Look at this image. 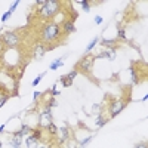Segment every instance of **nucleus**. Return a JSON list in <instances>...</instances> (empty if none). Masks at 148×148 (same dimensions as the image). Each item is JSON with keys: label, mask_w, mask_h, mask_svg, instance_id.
Listing matches in <instances>:
<instances>
[{"label": "nucleus", "mask_w": 148, "mask_h": 148, "mask_svg": "<svg viewBox=\"0 0 148 148\" xmlns=\"http://www.w3.org/2000/svg\"><path fill=\"white\" fill-rule=\"evenodd\" d=\"M59 36V25L58 24H47L42 31V39L45 42H52Z\"/></svg>", "instance_id": "nucleus-1"}, {"label": "nucleus", "mask_w": 148, "mask_h": 148, "mask_svg": "<svg viewBox=\"0 0 148 148\" xmlns=\"http://www.w3.org/2000/svg\"><path fill=\"white\" fill-rule=\"evenodd\" d=\"M59 6L61 5H59V2H56V0H46V3L40 9V12H42V15L45 18H51V16L56 15V12L59 10Z\"/></svg>", "instance_id": "nucleus-2"}, {"label": "nucleus", "mask_w": 148, "mask_h": 148, "mask_svg": "<svg viewBox=\"0 0 148 148\" xmlns=\"http://www.w3.org/2000/svg\"><path fill=\"white\" fill-rule=\"evenodd\" d=\"M93 61H95V55L92 53H88V55H84L80 61H79V64H77V68L83 73H89L92 70V65H93Z\"/></svg>", "instance_id": "nucleus-3"}, {"label": "nucleus", "mask_w": 148, "mask_h": 148, "mask_svg": "<svg viewBox=\"0 0 148 148\" xmlns=\"http://www.w3.org/2000/svg\"><path fill=\"white\" fill-rule=\"evenodd\" d=\"M19 43V39L16 33H12V31H8L2 36V45H6L9 47H15L16 45Z\"/></svg>", "instance_id": "nucleus-4"}, {"label": "nucleus", "mask_w": 148, "mask_h": 148, "mask_svg": "<svg viewBox=\"0 0 148 148\" xmlns=\"http://www.w3.org/2000/svg\"><path fill=\"white\" fill-rule=\"evenodd\" d=\"M52 123V116H51V108H47L40 113V126L42 127H49V125Z\"/></svg>", "instance_id": "nucleus-5"}, {"label": "nucleus", "mask_w": 148, "mask_h": 148, "mask_svg": "<svg viewBox=\"0 0 148 148\" xmlns=\"http://www.w3.org/2000/svg\"><path fill=\"white\" fill-rule=\"evenodd\" d=\"M126 107V104L123 101H113L111 104V108H110V113H111V117H116L119 113H121V110Z\"/></svg>", "instance_id": "nucleus-6"}, {"label": "nucleus", "mask_w": 148, "mask_h": 148, "mask_svg": "<svg viewBox=\"0 0 148 148\" xmlns=\"http://www.w3.org/2000/svg\"><path fill=\"white\" fill-rule=\"evenodd\" d=\"M98 58H108V59H114L116 58V49L113 47V49H108L107 52H102V53H99V55H96L95 56V59H98Z\"/></svg>", "instance_id": "nucleus-7"}, {"label": "nucleus", "mask_w": 148, "mask_h": 148, "mask_svg": "<svg viewBox=\"0 0 148 148\" xmlns=\"http://www.w3.org/2000/svg\"><path fill=\"white\" fill-rule=\"evenodd\" d=\"M62 30H64L65 34H70V33H73V31H76V27H74V21H73V19H71V21H65L64 25H62Z\"/></svg>", "instance_id": "nucleus-8"}, {"label": "nucleus", "mask_w": 148, "mask_h": 148, "mask_svg": "<svg viewBox=\"0 0 148 148\" xmlns=\"http://www.w3.org/2000/svg\"><path fill=\"white\" fill-rule=\"evenodd\" d=\"M45 52H46V47L43 45H37L36 49H34V58H37V59L42 58L45 55Z\"/></svg>", "instance_id": "nucleus-9"}, {"label": "nucleus", "mask_w": 148, "mask_h": 148, "mask_svg": "<svg viewBox=\"0 0 148 148\" xmlns=\"http://www.w3.org/2000/svg\"><path fill=\"white\" fill-rule=\"evenodd\" d=\"M59 132L62 133V136H61V139H59V142H64V141H67L68 139V136H70V132H68V127H65V126H62L59 129Z\"/></svg>", "instance_id": "nucleus-10"}, {"label": "nucleus", "mask_w": 148, "mask_h": 148, "mask_svg": "<svg viewBox=\"0 0 148 148\" xmlns=\"http://www.w3.org/2000/svg\"><path fill=\"white\" fill-rule=\"evenodd\" d=\"M37 141L36 138H33V136H28L27 139H25V144H27V148H36L37 147Z\"/></svg>", "instance_id": "nucleus-11"}, {"label": "nucleus", "mask_w": 148, "mask_h": 148, "mask_svg": "<svg viewBox=\"0 0 148 148\" xmlns=\"http://www.w3.org/2000/svg\"><path fill=\"white\" fill-rule=\"evenodd\" d=\"M129 70H130V73H132V84L139 83V77H138V73H136V70H135V67L132 65Z\"/></svg>", "instance_id": "nucleus-12"}, {"label": "nucleus", "mask_w": 148, "mask_h": 148, "mask_svg": "<svg viewBox=\"0 0 148 148\" xmlns=\"http://www.w3.org/2000/svg\"><path fill=\"white\" fill-rule=\"evenodd\" d=\"M21 139L22 138H19V136H14L10 139V145H12V148H21Z\"/></svg>", "instance_id": "nucleus-13"}, {"label": "nucleus", "mask_w": 148, "mask_h": 148, "mask_svg": "<svg viewBox=\"0 0 148 148\" xmlns=\"http://www.w3.org/2000/svg\"><path fill=\"white\" fill-rule=\"evenodd\" d=\"M62 65H64V61L62 59H56V61H53V62H52L51 70H56L58 67H62Z\"/></svg>", "instance_id": "nucleus-14"}, {"label": "nucleus", "mask_w": 148, "mask_h": 148, "mask_svg": "<svg viewBox=\"0 0 148 148\" xmlns=\"http://www.w3.org/2000/svg\"><path fill=\"white\" fill-rule=\"evenodd\" d=\"M19 132L22 133V136H25V135H28V133H30V132H33V130H31V127H30V126H27V125H22Z\"/></svg>", "instance_id": "nucleus-15"}, {"label": "nucleus", "mask_w": 148, "mask_h": 148, "mask_svg": "<svg viewBox=\"0 0 148 148\" xmlns=\"http://www.w3.org/2000/svg\"><path fill=\"white\" fill-rule=\"evenodd\" d=\"M96 43H98V37H95V39H93V40H92V42L88 45V47H86V52H90L92 49L95 47V45H96Z\"/></svg>", "instance_id": "nucleus-16"}, {"label": "nucleus", "mask_w": 148, "mask_h": 148, "mask_svg": "<svg viewBox=\"0 0 148 148\" xmlns=\"http://www.w3.org/2000/svg\"><path fill=\"white\" fill-rule=\"evenodd\" d=\"M104 46H107V47H111L113 49L114 47V45H116V40H104V42H101Z\"/></svg>", "instance_id": "nucleus-17"}, {"label": "nucleus", "mask_w": 148, "mask_h": 148, "mask_svg": "<svg viewBox=\"0 0 148 148\" xmlns=\"http://www.w3.org/2000/svg\"><path fill=\"white\" fill-rule=\"evenodd\" d=\"M61 82H62V86H64V88H68V86H71V83H73V80H68L65 76L61 77Z\"/></svg>", "instance_id": "nucleus-18"}, {"label": "nucleus", "mask_w": 148, "mask_h": 148, "mask_svg": "<svg viewBox=\"0 0 148 148\" xmlns=\"http://www.w3.org/2000/svg\"><path fill=\"white\" fill-rule=\"evenodd\" d=\"M31 133H33L31 136H33V138H36L37 141H39V139L42 138V130H40V129H37V130H33Z\"/></svg>", "instance_id": "nucleus-19"}, {"label": "nucleus", "mask_w": 148, "mask_h": 148, "mask_svg": "<svg viewBox=\"0 0 148 148\" xmlns=\"http://www.w3.org/2000/svg\"><path fill=\"white\" fill-rule=\"evenodd\" d=\"M80 5L83 6V10H84V12H89V10H90V8H89V2H88V0H82Z\"/></svg>", "instance_id": "nucleus-20"}, {"label": "nucleus", "mask_w": 148, "mask_h": 148, "mask_svg": "<svg viewBox=\"0 0 148 148\" xmlns=\"http://www.w3.org/2000/svg\"><path fill=\"white\" fill-rule=\"evenodd\" d=\"M77 74H79V70H73V71H71L70 74H67V76H65V77H67L68 80H73L74 77H76V76H77Z\"/></svg>", "instance_id": "nucleus-21"}, {"label": "nucleus", "mask_w": 148, "mask_h": 148, "mask_svg": "<svg viewBox=\"0 0 148 148\" xmlns=\"http://www.w3.org/2000/svg\"><path fill=\"white\" fill-rule=\"evenodd\" d=\"M105 123H107V120H105V119L98 117V120H96V126H98V127H102V126L105 125Z\"/></svg>", "instance_id": "nucleus-22"}, {"label": "nucleus", "mask_w": 148, "mask_h": 148, "mask_svg": "<svg viewBox=\"0 0 148 148\" xmlns=\"http://www.w3.org/2000/svg\"><path fill=\"white\" fill-rule=\"evenodd\" d=\"M47 129H49V132H51L52 135H55V133L58 132V127H56V126L53 125V123H51V125H49V127H47Z\"/></svg>", "instance_id": "nucleus-23"}, {"label": "nucleus", "mask_w": 148, "mask_h": 148, "mask_svg": "<svg viewBox=\"0 0 148 148\" xmlns=\"http://www.w3.org/2000/svg\"><path fill=\"white\" fill-rule=\"evenodd\" d=\"M58 105V102H56V99L55 98H51V99H49V105H46L47 108H52V107H56Z\"/></svg>", "instance_id": "nucleus-24"}, {"label": "nucleus", "mask_w": 148, "mask_h": 148, "mask_svg": "<svg viewBox=\"0 0 148 148\" xmlns=\"http://www.w3.org/2000/svg\"><path fill=\"white\" fill-rule=\"evenodd\" d=\"M117 36L120 37V39H123V40H126V33H125V30H121V28H119V31H117Z\"/></svg>", "instance_id": "nucleus-25"}, {"label": "nucleus", "mask_w": 148, "mask_h": 148, "mask_svg": "<svg viewBox=\"0 0 148 148\" xmlns=\"http://www.w3.org/2000/svg\"><path fill=\"white\" fill-rule=\"evenodd\" d=\"M42 77H43V74H40V76H39V77H37V79H34V80H33V83H31V84L34 86V88H36V86H37V84H39V83H40V80H42Z\"/></svg>", "instance_id": "nucleus-26"}, {"label": "nucleus", "mask_w": 148, "mask_h": 148, "mask_svg": "<svg viewBox=\"0 0 148 148\" xmlns=\"http://www.w3.org/2000/svg\"><path fill=\"white\" fill-rule=\"evenodd\" d=\"M19 5V2H18V0H16V2H14V5H12L10 8H9V12H10V14H12V12H15V9H16V6Z\"/></svg>", "instance_id": "nucleus-27"}, {"label": "nucleus", "mask_w": 148, "mask_h": 148, "mask_svg": "<svg viewBox=\"0 0 148 148\" xmlns=\"http://www.w3.org/2000/svg\"><path fill=\"white\" fill-rule=\"evenodd\" d=\"M10 15H12V14H10V12L8 10V12H6V14H5V15L2 16V21H3V22H6V21L9 19V16H10Z\"/></svg>", "instance_id": "nucleus-28"}, {"label": "nucleus", "mask_w": 148, "mask_h": 148, "mask_svg": "<svg viewBox=\"0 0 148 148\" xmlns=\"http://www.w3.org/2000/svg\"><path fill=\"white\" fill-rule=\"evenodd\" d=\"M45 3H46V0H37V2H36V5L39 6L40 9H42V8L45 6Z\"/></svg>", "instance_id": "nucleus-29"}, {"label": "nucleus", "mask_w": 148, "mask_h": 148, "mask_svg": "<svg viewBox=\"0 0 148 148\" xmlns=\"http://www.w3.org/2000/svg\"><path fill=\"white\" fill-rule=\"evenodd\" d=\"M95 22L96 24H102V16H96L95 18Z\"/></svg>", "instance_id": "nucleus-30"}, {"label": "nucleus", "mask_w": 148, "mask_h": 148, "mask_svg": "<svg viewBox=\"0 0 148 148\" xmlns=\"http://www.w3.org/2000/svg\"><path fill=\"white\" fill-rule=\"evenodd\" d=\"M51 93H52V95H53V96H56V95H59V90H56V89H55V88H53V89H52V90H51Z\"/></svg>", "instance_id": "nucleus-31"}, {"label": "nucleus", "mask_w": 148, "mask_h": 148, "mask_svg": "<svg viewBox=\"0 0 148 148\" xmlns=\"http://www.w3.org/2000/svg\"><path fill=\"white\" fill-rule=\"evenodd\" d=\"M136 148H147V144H145V142H142V144H138V145H136Z\"/></svg>", "instance_id": "nucleus-32"}, {"label": "nucleus", "mask_w": 148, "mask_h": 148, "mask_svg": "<svg viewBox=\"0 0 148 148\" xmlns=\"http://www.w3.org/2000/svg\"><path fill=\"white\" fill-rule=\"evenodd\" d=\"M33 96H34V99H37V98L40 96V92H34V95H33Z\"/></svg>", "instance_id": "nucleus-33"}, {"label": "nucleus", "mask_w": 148, "mask_h": 148, "mask_svg": "<svg viewBox=\"0 0 148 148\" xmlns=\"http://www.w3.org/2000/svg\"><path fill=\"white\" fill-rule=\"evenodd\" d=\"M2 49H3V45H2V42H0V52H2Z\"/></svg>", "instance_id": "nucleus-34"}, {"label": "nucleus", "mask_w": 148, "mask_h": 148, "mask_svg": "<svg viewBox=\"0 0 148 148\" xmlns=\"http://www.w3.org/2000/svg\"><path fill=\"white\" fill-rule=\"evenodd\" d=\"M2 98H3V96H2V92H0V99H2Z\"/></svg>", "instance_id": "nucleus-35"}, {"label": "nucleus", "mask_w": 148, "mask_h": 148, "mask_svg": "<svg viewBox=\"0 0 148 148\" xmlns=\"http://www.w3.org/2000/svg\"><path fill=\"white\" fill-rule=\"evenodd\" d=\"M39 148H46V147H39Z\"/></svg>", "instance_id": "nucleus-36"}, {"label": "nucleus", "mask_w": 148, "mask_h": 148, "mask_svg": "<svg viewBox=\"0 0 148 148\" xmlns=\"http://www.w3.org/2000/svg\"><path fill=\"white\" fill-rule=\"evenodd\" d=\"M80 148H84V147H80Z\"/></svg>", "instance_id": "nucleus-37"}]
</instances>
